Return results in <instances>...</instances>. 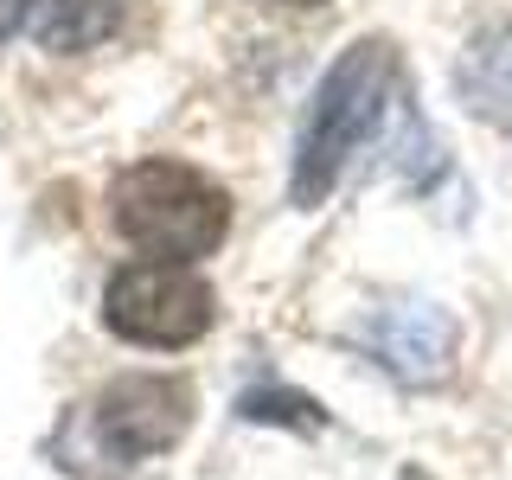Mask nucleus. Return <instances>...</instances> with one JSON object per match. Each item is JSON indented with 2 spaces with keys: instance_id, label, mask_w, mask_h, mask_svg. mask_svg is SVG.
Wrapping results in <instances>:
<instances>
[{
  "instance_id": "f257e3e1",
  "label": "nucleus",
  "mask_w": 512,
  "mask_h": 480,
  "mask_svg": "<svg viewBox=\"0 0 512 480\" xmlns=\"http://www.w3.org/2000/svg\"><path fill=\"white\" fill-rule=\"evenodd\" d=\"M397 77V52L384 39H359L333 58V71L320 77L308 122H301L295 141V180H288V199L295 205H320L333 192V180L346 173V160L365 148V135L384 116V96H391Z\"/></svg>"
},
{
  "instance_id": "f03ea898",
  "label": "nucleus",
  "mask_w": 512,
  "mask_h": 480,
  "mask_svg": "<svg viewBox=\"0 0 512 480\" xmlns=\"http://www.w3.org/2000/svg\"><path fill=\"white\" fill-rule=\"evenodd\" d=\"M109 224L148 256L199 263L231 231V199L186 160H135L109 186Z\"/></svg>"
},
{
  "instance_id": "7ed1b4c3",
  "label": "nucleus",
  "mask_w": 512,
  "mask_h": 480,
  "mask_svg": "<svg viewBox=\"0 0 512 480\" xmlns=\"http://www.w3.org/2000/svg\"><path fill=\"white\" fill-rule=\"evenodd\" d=\"M212 314V288L192 276V263H167V256L122 263L103 288V320L128 346H192L212 327Z\"/></svg>"
},
{
  "instance_id": "20e7f679",
  "label": "nucleus",
  "mask_w": 512,
  "mask_h": 480,
  "mask_svg": "<svg viewBox=\"0 0 512 480\" xmlns=\"http://www.w3.org/2000/svg\"><path fill=\"white\" fill-rule=\"evenodd\" d=\"M192 423V384L160 378V372H128L103 384L90 404V429L116 461H148L160 448H173Z\"/></svg>"
},
{
  "instance_id": "39448f33",
  "label": "nucleus",
  "mask_w": 512,
  "mask_h": 480,
  "mask_svg": "<svg viewBox=\"0 0 512 480\" xmlns=\"http://www.w3.org/2000/svg\"><path fill=\"white\" fill-rule=\"evenodd\" d=\"M359 340L378 352L384 372H397L404 384H436V378H448V359H455V320L442 308L404 301V308H384L365 320Z\"/></svg>"
},
{
  "instance_id": "423d86ee",
  "label": "nucleus",
  "mask_w": 512,
  "mask_h": 480,
  "mask_svg": "<svg viewBox=\"0 0 512 480\" xmlns=\"http://www.w3.org/2000/svg\"><path fill=\"white\" fill-rule=\"evenodd\" d=\"M455 84H461V103H468L480 122L512 128V20L487 26L468 52H461Z\"/></svg>"
},
{
  "instance_id": "0eeeda50",
  "label": "nucleus",
  "mask_w": 512,
  "mask_h": 480,
  "mask_svg": "<svg viewBox=\"0 0 512 480\" xmlns=\"http://www.w3.org/2000/svg\"><path fill=\"white\" fill-rule=\"evenodd\" d=\"M122 0H26V26L45 52H84L116 32Z\"/></svg>"
},
{
  "instance_id": "6e6552de",
  "label": "nucleus",
  "mask_w": 512,
  "mask_h": 480,
  "mask_svg": "<svg viewBox=\"0 0 512 480\" xmlns=\"http://www.w3.org/2000/svg\"><path fill=\"white\" fill-rule=\"evenodd\" d=\"M13 26H26V0H0V39H13Z\"/></svg>"
},
{
  "instance_id": "1a4fd4ad",
  "label": "nucleus",
  "mask_w": 512,
  "mask_h": 480,
  "mask_svg": "<svg viewBox=\"0 0 512 480\" xmlns=\"http://www.w3.org/2000/svg\"><path fill=\"white\" fill-rule=\"evenodd\" d=\"M288 7H314V0H288Z\"/></svg>"
}]
</instances>
